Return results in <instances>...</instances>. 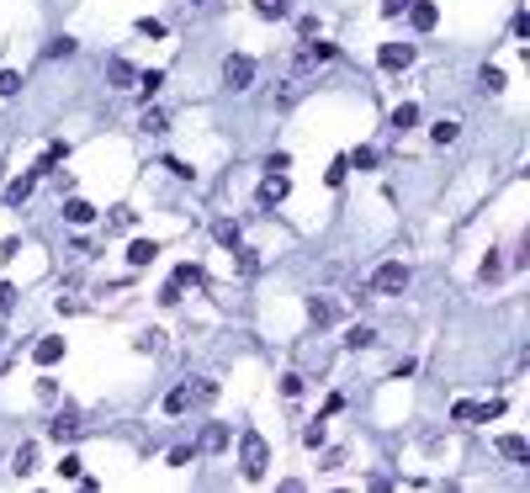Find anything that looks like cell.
I'll list each match as a JSON object with an SVG mask.
<instances>
[{"label":"cell","instance_id":"6da1fadb","mask_svg":"<svg viewBox=\"0 0 530 493\" xmlns=\"http://www.w3.org/2000/svg\"><path fill=\"white\" fill-rule=\"evenodd\" d=\"M239 467H244V478H250V482L265 478V467H271V445H265L260 430H244L239 435Z\"/></svg>","mask_w":530,"mask_h":493},{"label":"cell","instance_id":"7a4b0ae2","mask_svg":"<svg viewBox=\"0 0 530 493\" xmlns=\"http://www.w3.org/2000/svg\"><path fill=\"white\" fill-rule=\"evenodd\" d=\"M250 80H254V59L250 53H229L223 59V85L229 90H250Z\"/></svg>","mask_w":530,"mask_h":493},{"label":"cell","instance_id":"3957f363","mask_svg":"<svg viewBox=\"0 0 530 493\" xmlns=\"http://www.w3.org/2000/svg\"><path fill=\"white\" fill-rule=\"evenodd\" d=\"M372 287H376V292H387V297H398V292L409 287V265H403V260H387V265H376Z\"/></svg>","mask_w":530,"mask_h":493},{"label":"cell","instance_id":"277c9868","mask_svg":"<svg viewBox=\"0 0 530 493\" xmlns=\"http://www.w3.org/2000/svg\"><path fill=\"white\" fill-rule=\"evenodd\" d=\"M376 59H382V69H409L414 64V43H382Z\"/></svg>","mask_w":530,"mask_h":493},{"label":"cell","instance_id":"5b68a950","mask_svg":"<svg viewBox=\"0 0 530 493\" xmlns=\"http://www.w3.org/2000/svg\"><path fill=\"white\" fill-rule=\"evenodd\" d=\"M329 59H334V43H324V37H318V43H308V48H302L292 64H297V69H313V64H329Z\"/></svg>","mask_w":530,"mask_h":493},{"label":"cell","instance_id":"8992f818","mask_svg":"<svg viewBox=\"0 0 530 493\" xmlns=\"http://www.w3.org/2000/svg\"><path fill=\"white\" fill-rule=\"evenodd\" d=\"M409 22H414V32H430V27L440 22V6H435V0H414V6H409Z\"/></svg>","mask_w":530,"mask_h":493},{"label":"cell","instance_id":"52a82bcc","mask_svg":"<svg viewBox=\"0 0 530 493\" xmlns=\"http://www.w3.org/2000/svg\"><path fill=\"white\" fill-rule=\"evenodd\" d=\"M32 191H37V170H27V175H16V181L6 186V202H11V207H22Z\"/></svg>","mask_w":530,"mask_h":493},{"label":"cell","instance_id":"ba28073f","mask_svg":"<svg viewBox=\"0 0 530 493\" xmlns=\"http://www.w3.org/2000/svg\"><path fill=\"white\" fill-rule=\"evenodd\" d=\"M287 191H292V181H287V175H265V181H260V207H276Z\"/></svg>","mask_w":530,"mask_h":493},{"label":"cell","instance_id":"9c48e42d","mask_svg":"<svg viewBox=\"0 0 530 493\" xmlns=\"http://www.w3.org/2000/svg\"><path fill=\"white\" fill-rule=\"evenodd\" d=\"M48 435H53V440H59V445H64V440H74V435H80V414H74V409H64L59 419L48 424Z\"/></svg>","mask_w":530,"mask_h":493},{"label":"cell","instance_id":"30bf717a","mask_svg":"<svg viewBox=\"0 0 530 493\" xmlns=\"http://www.w3.org/2000/svg\"><path fill=\"white\" fill-rule=\"evenodd\" d=\"M498 457H509V461H530V440H525V435H498Z\"/></svg>","mask_w":530,"mask_h":493},{"label":"cell","instance_id":"8fae6325","mask_svg":"<svg viewBox=\"0 0 530 493\" xmlns=\"http://www.w3.org/2000/svg\"><path fill=\"white\" fill-rule=\"evenodd\" d=\"M212 239L223 244V250H239L244 234H239V223H233V217H217V223H212Z\"/></svg>","mask_w":530,"mask_h":493},{"label":"cell","instance_id":"7c38bea8","mask_svg":"<svg viewBox=\"0 0 530 493\" xmlns=\"http://www.w3.org/2000/svg\"><path fill=\"white\" fill-rule=\"evenodd\" d=\"M107 80H111V85H117V90H128V85H132V80H138V69H132V64H128V59H107Z\"/></svg>","mask_w":530,"mask_h":493},{"label":"cell","instance_id":"4fadbf2b","mask_svg":"<svg viewBox=\"0 0 530 493\" xmlns=\"http://www.w3.org/2000/svg\"><path fill=\"white\" fill-rule=\"evenodd\" d=\"M32 356H37V366H59L64 361V339H37Z\"/></svg>","mask_w":530,"mask_h":493},{"label":"cell","instance_id":"5bb4252c","mask_svg":"<svg viewBox=\"0 0 530 493\" xmlns=\"http://www.w3.org/2000/svg\"><path fill=\"white\" fill-rule=\"evenodd\" d=\"M154 255H159L154 239H132L128 244V265H154Z\"/></svg>","mask_w":530,"mask_h":493},{"label":"cell","instance_id":"9a60e30c","mask_svg":"<svg viewBox=\"0 0 530 493\" xmlns=\"http://www.w3.org/2000/svg\"><path fill=\"white\" fill-rule=\"evenodd\" d=\"M64 217H69L74 229H85V223L96 217V207H90V202H80V196H74V202H64Z\"/></svg>","mask_w":530,"mask_h":493},{"label":"cell","instance_id":"2e32d148","mask_svg":"<svg viewBox=\"0 0 530 493\" xmlns=\"http://www.w3.org/2000/svg\"><path fill=\"white\" fill-rule=\"evenodd\" d=\"M229 445V424H207L202 430V451H223Z\"/></svg>","mask_w":530,"mask_h":493},{"label":"cell","instance_id":"e0dca14e","mask_svg":"<svg viewBox=\"0 0 530 493\" xmlns=\"http://www.w3.org/2000/svg\"><path fill=\"white\" fill-rule=\"evenodd\" d=\"M456 133H461V122L440 117V122H435V128H430V138H435V144H456Z\"/></svg>","mask_w":530,"mask_h":493},{"label":"cell","instance_id":"ac0fdd59","mask_svg":"<svg viewBox=\"0 0 530 493\" xmlns=\"http://www.w3.org/2000/svg\"><path fill=\"white\" fill-rule=\"evenodd\" d=\"M308 318H313V324H329V318H334V302L329 297H308Z\"/></svg>","mask_w":530,"mask_h":493},{"label":"cell","instance_id":"d6986e66","mask_svg":"<svg viewBox=\"0 0 530 493\" xmlns=\"http://www.w3.org/2000/svg\"><path fill=\"white\" fill-rule=\"evenodd\" d=\"M64 154H69V149H64V144H48V149H43V159H37V175H43V170H53V165H64Z\"/></svg>","mask_w":530,"mask_h":493},{"label":"cell","instance_id":"ffe728a7","mask_svg":"<svg viewBox=\"0 0 530 493\" xmlns=\"http://www.w3.org/2000/svg\"><path fill=\"white\" fill-rule=\"evenodd\" d=\"M170 281H175V287H202V271H196V265H175V276H170Z\"/></svg>","mask_w":530,"mask_h":493},{"label":"cell","instance_id":"44dd1931","mask_svg":"<svg viewBox=\"0 0 530 493\" xmlns=\"http://www.w3.org/2000/svg\"><path fill=\"white\" fill-rule=\"evenodd\" d=\"M414 122H419V107H414V101H403V107L393 112V128L403 133V128H414Z\"/></svg>","mask_w":530,"mask_h":493},{"label":"cell","instance_id":"7402d4cb","mask_svg":"<svg viewBox=\"0 0 530 493\" xmlns=\"http://www.w3.org/2000/svg\"><path fill=\"white\" fill-rule=\"evenodd\" d=\"M186 403H191V387H175V393L165 398V414H186Z\"/></svg>","mask_w":530,"mask_h":493},{"label":"cell","instance_id":"603a6c76","mask_svg":"<svg viewBox=\"0 0 530 493\" xmlns=\"http://www.w3.org/2000/svg\"><path fill=\"white\" fill-rule=\"evenodd\" d=\"M372 339H376L372 329H366V324H355V329H350V335H345V345H350V350H366V345H372Z\"/></svg>","mask_w":530,"mask_h":493},{"label":"cell","instance_id":"cb8c5ba5","mask_svg":"<svg viewBox=\"0 0 530 493\" xmlns=\"http://www.w3.org/2000/svg\"><path fill=\"white\" fill-rule=\"evenodd\" d=\"M254 11H260L265 22H276V16H287V0H254Z\"/></svg>","mask_w":530,"mask_h":493},{"label":"cell","instance_id":"d4e9b609","mask_svg":"<svg viewBox=\"0 0 530 493\" xmlns=\"http://www.w3.org/2000/svg\"><path fill=\"white\" fill-rule=\"evenodd\" d=\"M159 85H165V69H149V74H138V90H144V96H154Z\"/></svg>","mask_w":530,"mask_h":493},{"label":"cell","instance_id":"484cf974","mask_svg":"<svg viewBox=\"0 0 530 493\" xmlns=\"http://www.w3.org/2000/svg\"><path fill=\"white\" fill-rule=\"evenodd\" d=\"M498 414H504V403L494 398V403H477V409H472V419H477V424H488V419H498Z\"/></svg>","mask_w":530,"mask_h":493},{"label":"cell","instance_id":"4316f807","mask_svg":"<svg viewBox=\"0 0 530 493\" xmlns=\"http://www.w3.org/2000/svg\"><path fill=\"white\" fill-rule=\"evenodd\" d=\"M345 165H350V170H372V165H376V149H355Z\"/></svg>","mask_w":530,"mask_h":493},{"label":"cell","instance_id":"83f0119b","mask_svg":"<svg viewBox=\"0 0 530 493\" xmlns=\"http://www.w3.org/2000/svg\"><path fill=\"white\" fill-rule=\"evenodd\" d=\"M16 90H22V74H16V69H0V96H16Z\"/></svg>","mask_w":530,"mask_h":493},{"label":"cell","instance_id":"f1b7e54d","mask_svg":"<svg viewBox=\"0 0 530 493\" xmlns=\"http://www.w3.org/2000/svg\"><path fill=\"white\" fill-rule=\"evenodd\" d=\"M69 53H74V37H53L48 43V59H69Z\"/></svg>","mask_w":530,"mask_h":493},{"label":"cell","instance_id":"f546056e","mask_svg":"<svg viewBox=\"0 0 530 493\" xmlns=\"http://www.w3.org/2000/svg\"><path fill=\"white\" fill-rule=\"evenodd\" d=\"M504 276V260H498V255H488V260H482V281H498Z\"/></svg>","mask_w":530,"mask_h":493},{"label":"cell","instance_id":"4dcf8cb0","mask_svg":"<svg viewBox=\"0 0 530 493\" xmlns=\"http://www.w3.org/2000/svg\"><path fill=\"white\" fill-rule=\"evenodd\" d=\"M482 85H488V90H504V69H498V64H488V69H482Z\"/></svg>","mask_w":530,"mask_h":493},{"label":"cell","instance_id":"1f68e13d","mask_svg":"<svg viewBox=\"0 0 530 493\" xmlns=\"http://www.w3.org/2000/svg\"><path fill=\"white\" fill-rule=\"evenodd\" d=\"M144 128H149V133H165V112L149 107V112H144Z\"/></svg>","mask_w":530,"mask_h":493},{"label":"cell","instance_id":"d6a6232c","mask_svg":"<svg viewBox=\"0 0 530 493\" xmlns=\"http://www.w3.org/2000/svg\"><path fill=\"white\" fill-rule=\"evenodd\" d=\"M16 308V287H11V281H0V313H11Z\"/></svg>","mask_w":530,"mask_h":493},{"label":"cell","instance_id":"836d02e7","mask_svg":"<svg viewBox=\"0 0 530 493\" xmlns=\"http://www.w3.org/2000/svg\"><path fill=\"white\" fill-rule=\"evenodd\" d=\"M32 457H37L32 445H22V451H16V472H22V478H27V472H32Z\"/></svg>","mask_w":530,"mask_h":493},{"label":"cell","instance_id":"e575fe53","mask_svg":"<svg viewBox=\"0 0 530 493\" xmlns=\"http://www.w3.org/2000/svg\"><path fill=\"white\" fill-rule=\"evenodd\" d=\"M287 165H292V154H271V159H265V170H271V175H287Z\"/></svg>","mask_w":530,"mask_h":493},{"label":"cell","instance_id":"d590c367","mask_svg":"<svg viewBox=\"0 0 530 493\" xmlns=\"http://www.w3.org/2000/svg\"><path fill=\"white\" fill-rule=\"evenodd\" d=\"M297 393H302V377H297V372L281 377V398H297Z\"/></svg>","mask_w":530,"mask_h":493},{"label":"cell","instance_id":"8d00e7d4","mask_svg":"<svg viewBox=\"0 0 530 493\" xmlns=\"http://www.w3.org/2000/svg\"><path fill=\"white\" fill-rule=\"evenodd\" d=\"M138 32H144V37H165V22H154V16H144V22H138Z\"/></svg>","mask_w":530,"mask_h":493},{"label":"cell","instance_id":"74e56055","mask_svg":"<svg viewBox=\"0 0 530 493\" xmlns=\"http://www.w3.org/2000/svg\"><path fill=\"white\" fill-rule=\"evenodd\" d=\"M59 478H80V457H64L59 461Z\"/></svg>","mask_w":530,"mask_h":493},{"label":"cell","instance_id":"f35d334b","mask_svg":"<svg viewBox=\"0 0 530 493\" xmlns=\"http://www.w3.org/2000/svg\"><path fill=\"white\" fill-rule=\"evenodd\" d=\"M403 6H414V0H382V16H398Z\"/></svg>","mask_w":530,"mask_h":493}]
</instances>
